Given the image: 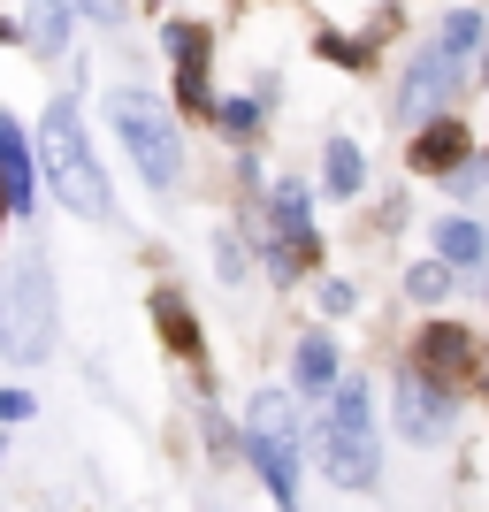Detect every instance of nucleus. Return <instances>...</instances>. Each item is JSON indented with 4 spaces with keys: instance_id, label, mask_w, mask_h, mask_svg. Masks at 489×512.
<instances>
[{
    "instance_id": "1",
    "label": "nucleus",
    "mask_w": 489,
    "mask_h": 512,
    "mask_svg": "<svg viewBox=\"0 0 489 512\" xmlns=\"http://www.w3.org/2000/svg\"><path fill=\"white\" fill-rule=\"evenodd\" d=\"M0 352L23 367L54 352V276H46L39 245L0 268Z\"/></svg>"
},
{
    "instance_id": "2",
    "label": "nucleus",
    "mask_w": 489,
    "mask_h": 512,
    "mask_svg": "<svg viewBox=\"0 0 489 512\" xmlns=\"http://www.w3.org/2000/svg\"><path fill=\"white\" fill-rule=\"evenodd\" d=\"M39 161H46V184L62 192V207H77V214H115V192H107V176H100V161H92V146H85V123H77V100H54L46 107V123H39Z\"/></svg>"
},
{
    "instance_id": "3",
    "label": "nucleus",
    "mask_w": 489,
    "mask_h": 512,
    "mask_svg": "<svg viewBox=\"0 0 489 512\" xmlns=\"http://www.w3.org/2000/svg\"><path fill=\"white\" fill-rule=\"evenodd\" d=\"M321 474L337 490H367L383 474V436H375V398L367 383L329 390V421H321Z\"/></svg>"
},
{
    "instance_id": "4",
    "label": "nucleus",
    "mask_w": 489,
    "mask_h": 512,
    "mask_svg": "<svg viewBox=\"0 0 489 512\" xmlns=\"http://www.w3.org/2000/svg\"><path fill=\"white\" fill-rule=\"evenodd\" d=\"M107 123H115V138L130 146V161L146 169V184H176V176H184V138H176L169 107L153 100V92H115V100H107Z\"/></svg>"
},
{
    "instance_id": "5",
    "label": "nucleus",
    "mask_w": 489,
    "mask_h": 512,
    "mask_svg": "<svg viewBox=\"0 0 489 512\" xmlns=\"http://www.w3.org/2000/svg\"><path fill=\"white\" fill-rule=\"evenodd\" d=\"M245 451H253V474L276 490V512H298V428H291V406L276 390L245 421Z\"/></svg>"
},
{
    "instance_id": "6",
    "label": "nucleus",
    "mask_w": 489,
    "mask_h": 512,
    "mask_svg": "<svg viewBox=\"0 0 489 512\" xmlns=\"http://www.w3.org/2000/svg\"><path fill=\"white\" fill-rule=\"evenodd\" d=\"M314 260H321V237H314V214H306V192L276 184V199H268V268H276V283H298Z\"/></svg>"
},
{
    "instance_id": "7",
    "label": "nucleus",
    "mask_w": 489,
    "mask_h": 512,
    "mask_svg": "<svg viewBox=\"0 0 489 512\" xmlns=\"http://www.w3.org/2000/svg\"><path fill=\"white\" fill-rule=\"evenodd\" d=\"M459 77H467V62H459V54H444V46L413 54V69H405V85H398V123H428V115L459 92Z\"/></svg>"
},
{
    "instance_id": "8",
    "label": "nucleus",
    "mask_w": 489,
    "mask_h": 512,
    "mask_svg": "<svg viewBox=\"0 0 489 512\" xmlns=\"http://www.w3.org/2000/svg\"><path fill=\"white\" fill-rule=\"evenodd\" d=\"M405 367H413L421 383H436V390L459 398V375L474 367V337L459 329V321H428L421 337H413V360H405Z\"/></svg>"
},
{
    "instance_id": "9",
    "label": "nucleus",
    "mask_w": 489,
    "mask_h": 512,
    "mask_svg": "<svg viewBox=\"0 0 489 512\" xmlns=\"http://www.w3.org/2000/svg\"><path fill=\"white\" fill-rule=\"evenodd\" d=\"M161 39H169V54H176V100L192 107V115H207L214 107V85H207V23H169V31H161Z\"/></svg>"
},
{
    "instance_id": "10",
    "label": "nucleus",
    "mask_w": 489,
    "mask_h": 512,
    "mask_svg": "<svg viewBox=\"0 0 489 512\" xmlns=\"http://www.w3.org/2000/svg\"><path fill=\"white\" fill-rule=\"evenodd\" d=\"M451 413H459V406H451V390H436V383H421L413 367H398V428H405V436H421V444H428V436H444V428H451Z\"/></svg>"
},
{
    "instance_id": "11",
    "label": "nucleus",
    "mask_w": 489,
    "mask_h": 512,
    "mask_svg": "<svg viewBox=\"0 0 489 512\" xmlns=\"http://www.w3.org/2000/svg\"><path fill=\"white\" fill-rule=\"evenodd\" d=\"M39 199V176H31V146H23V130L0 115V214H31Z\"/></svg>"
},
{
    "instance_id": "12",
    "label": "nucleus",
    "mask_w": 489,
    "mask_h": 512,
    "mask_svg": "<svg viewBox=\"0 0 489 512\" xmlns=\"http://www.w3.org/2000/svg\"><path fill=\"white\" fill-rule=\"evenodd\" d=\"M467 153H474L467 123H459V115H436V123H421V138H413V169L451 176V169H467Z\"/></svg>"
},
{
    "instance_id": "13",
    "label": "nucleus",
    "mask_w": 489,
    "mask_h": 512,
    "mask_svg": "<svg viewBox=\"0 0 489 512\" xmlns=\"http://www.w3.org/2000/svg\"><path fill=\"white\" fill-rule=\"evenodd\" d=\"M153 329L176 360H199V314L184 306V291H153Z\"/></svg>"
},
{
    "instance_id": "14",
    "label": "nucleus",
    "mask_w": 489,
    "mask_h": 512,
    "mask_svg": "<svg viewBox=\"0 0 489 512\" xmlns=\"http://www.w3.org/2000/svg\"><path fill=\"white\" fill-rule=\"evenodd\" d=\"M436 253H444V268H482V260H489L482 222H459V214H451L444 230H436Z\"/></svg>"
},
{
    "instance_id": "15",
    "label": "nucleus",
    "mask_w": 489,
    "mask_h": 512,
    "mask_svg": "<svg viewBox=\"0 0 489 512\" xmlns=\"http://www.w3.org/2000/svg\"><path fill=\"white\" fill-rule=\"evenodd\" d=\"M321 176H329V192H337V199H352V192L367 184L360 146H352V138H337V146H329V161H321Z\"/></svg>"
},
{
    "instance_id": "16",
    "label": "nucleus",
    "mask_w": 489,
    "mask_h": 512,
    "mask_svg": "<svg viewBox=\"0 0 489 512\" xmlns=\"http://www.w3.org/2000/svg\"><path fill=\"white\" fill-rule=\"evenodd\" d=\"M31 46L39 54H62L69 46V0H31Z\"/></svg>"
},
{
    "instance_id": "17",
    "label": "nucleus",
    "mask_w": 489,
    "mask_h": 512,
    "mask_svg": "<svg viewBox=\"0 0 489 512\" xmlns=\"http://www.w3.org/2000/svg\"><path fill=\"white\" fill-rule=\"evenodd\" d=\"M298 383H306V390H337V344H329V337L298 344Z\"/></svg>"
},
{
    "instance_id": "18",
    "label": "nucleus",
    "mask_w": 489,
    "mask_h": 512,
    "mask_svg": "<svg viewBox=\"0 0 489 512\" xmlns=\"http://www.w3.org/2000/svg\"><path fill=\"white\" fill-rule=\"evenodd\" d=\"M436 46H444V54H459V62H467L474 46H482V16H474V8H459V16H444V31H436Z\"/></svg>"
},
{
    "instance_id": "19",
    "label": "nucleus",
    "mask_w": 489,
    "mask_h": 512,
    "mask_svg": "<svg viewBox=\"0 0 489 512\" xmlns=\"http://www.w3.org/2000/svg\"><path fill=\"white\" fill-rule=\"evenodd\" d=\"M405 291H413V299H444V291H451V268H444V260H428V268L405 276Z\"/></svg>"
},
{
    "instance_id": "20",
    "label": "nucleus",
    "mask_w": 489,
    "mask_h": 512,
    "mask_svg": "<svg viewBox=\"0 0 489 512\" xmlns=\"http://www.w3.org/2000/svg\"><path fill=\"white\" fill-rule=\"evenodd\" d=\"M207 115H214V123H222V130H237V138H245V130L260 123V107H253V100H214Z\"/></svg>"
},
{
    "instance_id": "21",
    "label": "nucleus",
    "mask_w": 489,
    "mask_h": 512,
    "mask_svg": "<svg viewBox=\"0 0 489 512\" xmlns=\"http://www.w3.org/2000/svg\"><path fill=\"white\" fill-rule=\"evenodd\" d=\"M321 306H329V314H344V306H352V283L329 276V283H321Z\"/></svg>"
},
{
    "instance_id": "22",
    "label": "nucleus",
    "mask_w": 489,
    "mask_h": 512,
    "mask_svg": "<svg viewBox=\"0 0 489 512\" xmlns=\"http://www.w3.org/2000/svg\"><path fill=\"white\" fill-rule=\"evenodd\" d=\"M23 413H31V398H23V390H0V421H23Z\"/></svg>"
},
{
    "instance_id": "23",
    "label": "nucleus",
    "mask_w": 489,
    "mask_h": 512,
    "mask_svg": "<svg viewBox=\"0 0 489 512\" xmlns=\"http://www.w3.org/2000/svg\"><path fill=\"white\" fill-rule=\"evenodd\" d=\"M77 8H92L100 23H115V16H123V0H77Z\"/></svg>"
},
{
    "instance_id": "24",
    "label": "nucleus",
    "mask_w": 489,
    "mask_h": 512,
    "mask_svg": "<svg viewBox=\"0 0 489 512\" xmlns=\"http://www.w3.org/2000/svg\"><path fill=\"white\" fill-rule=\"evenodd\" d=\"M482 390H489V352H482Z\"/></svg>"
}]
</instances>
